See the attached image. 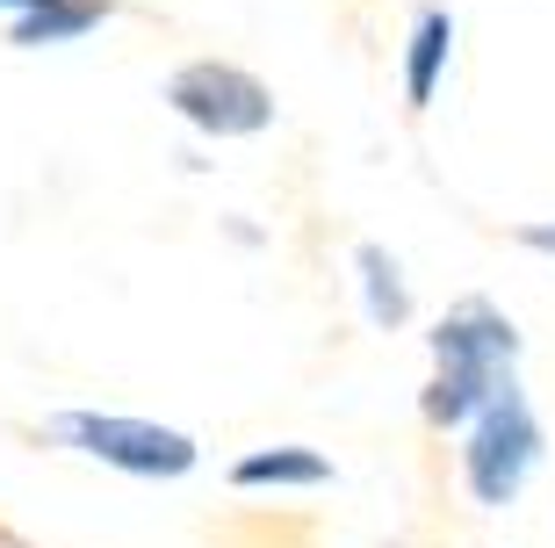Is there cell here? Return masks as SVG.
Here are the masks:
<instances>
[{
    "label": "cell",
    "mask_w": 555,
    "mask_h": 548,
    "mask_svg": "<svg viewBox=\"0 0 555 548\" xmlns=\"http://www.w3.org/2000/svg\"><path fill=\"white\" fill-rule=\"evenodd\" d=\"M548 462V433H541V411L527 405V390L519 375L491 390V405L476 411L469 426H462V484L483 512H505L527 498V484L541 476Z\"/></svg>",
    "instance_id": "obj_1"
},
{
    "label": "cell",
    "mask_w": 555,
    "mask_h": 548,
    "mask_svg": "<svg viewBox=\"0 0 555 548\" xmlns=\"http://www.w3.org/2000/svg\"><path fill=\"white\" fill-rule=\"evenodd\" d=\"M51 441L116 469V476H144V484H173V476H188L203 462L195 433L166 426V419H138V411H59Z\"/></svg>",
    "instance_id": "obj_2"
},
{
    "label": "cell",
    "mask_w": 555,
    "mask_h": 548,
    "mask_svg": "<svg viewBox=\"0 0 555 548\" xmlns=\"http://www.w3.org/2000/svg\"><path fill=\"white\" fill-rule=\"evenodd\" d=\"M166 109L209 144H231V138H260L274 130V87L260 73L231 59H188L166 73Z\"/></svg>",
    "instance_id": "obj_3"
},
{
    "label": "cell",
    "mask_w": 555,
    "mask_h": 548,
    "mask_svg": "<svg viewBox=\"0 0 555 548\" xmlns=\"http://www.w3.org/2000/svg\"><path fill=\"white\" fill-rule=\"evenodd\" d=\"M433 368H462V375H513L519 368V326L491 296H462L440 310V326L426 332Z\"/></svg>",
    "instance_id": "obj_4"
},
{
    "label": "cell",
    "mask_w": 555,
    "mask_h": 548,
    "mask_svg": "<svg viewBox=\"0 0 555 548\" xmlns=\"http://www.w3.org/2000/svg\"><path fill=\"white\" fill-rule=\"evenodd\" d=\"M116 15V0H29L22 15H8V43L15 51H59V43L94 37Z\"/></svg>",
    "instance_id": "obj_5"
},
{
    "label": "cell",
    "mask_w": 555,
    "mask_h": 548,
    "mask_svg": "<svg viewBox=\"0 0 555 548\" xmlns=\"http://www.w3.org/2000/svg\"><path fill=\"white\" fill-rule=\"evenodd\" d=\"M332 462L304 441H274V447H246L231 462V490H325Z\"/></svg>",
    "instance_id": "obj_6"
},
{
    "label": "cell",
    "mask_w": 555,
    "mask_h": 548,
    "mask_svg": "<svg viewBox=\"0 0 555 548\" xmlns=\"http://www.w3.org/2000/svg\"><path fill=\"white\" fill-rule=\"evenodd\" d=\"M353 282H361V318L375 332H404L412 326V275L390 245H353Z\"/></svg>",
    "instance_id": "obj_7"
},
{
    "label": "cell",
    "mask_w": 555,
    "mask_h": 548,
    "mask_svg": "<svg viewBox=\"0 0 555 548\" xmlns=\"http://www.w3.org/2000/svg\"><path fill=\"white\" fill-rule=\"evenodd\" d=\"M448 59H454V15L448 8H418L412 37H404V102L412 109H433V94L448 80Z\"/></svg>",
    "instance_id": "obj_8"
},
{
    "label": "cell",
    "mask_w": 555,
    "mask_h": 548,
    "mask_svg": "<svg viewBox=\"0 0 555 548\" xmlns=\"http://www.w3.org/2000/svg\"><path fill=\"white\" fill-rule=\"evenodd\" d=\"M519 245H527V253H548V260H555V217H541V224H519Z\"/></svg>",
    "instance_id": "obj_9"
}]
</instances>
